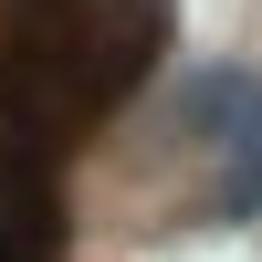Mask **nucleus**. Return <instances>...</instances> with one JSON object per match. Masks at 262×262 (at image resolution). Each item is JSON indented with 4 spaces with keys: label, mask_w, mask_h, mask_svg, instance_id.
Returning <instances> with one entry per match:
<instances>
[{
    "label": "nucleus",
    "mask_w": 262,
    "mask_h": 262,
    "mask_svg": "<svg viewBox=\"0 0 262 262\" xmlns=\"http://www.w3.org/2000/svg\"><path fill=\"white\" fill-rule=\"evenodd\" d=\"M42 158L53 147L0 116V262H53L63 252V189H53Z\"/></svg>",
    "instance_id": "1"
}]
</instances>
